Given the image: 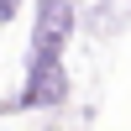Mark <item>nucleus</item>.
<instances>
[{"mask_svg":"<svg viewBox=\"0 0 131 131\" xmlns=\"http://www.w3.org/2000/svg\"><path fill=\"white\" fill-rule=\"evenodd\" d=\"M26 105H58L63 100V68L58 52H31V73H26Z\"/></svg>","mask_w":131,"mask_h":131,"instance_id":"1","label":"nucleus"},{"mask_svg":"<svg viewBox=\"0 0 131 131\" xmlns=\"http://www.w3.org/2000/svg\"><path fill=\"white\" fill-rule=\"evenodd\" d=\"M68 26H73L68 0H37V42H31V52H58Z\"/></svg>","mask_w":131,"mask_h":131,"instance_id":"2","label":"nucleus"},{"mask_svg":"<svg viewBox=\"0 0 131 131\" xmlns=\"http://www.w3.org/2000/svg\"><path fill=\"white\" fill-rule=\"evenodd\" d=\"M10 10H16V0H0V16H10Z\"/></svg>","mask_w":131,"mask_h":131,"instance_id":"3","label":"nucleus"}]
</instances>
